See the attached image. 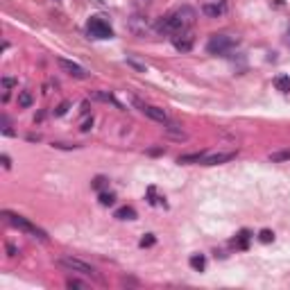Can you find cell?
Segmentation results:
<instances>
[{"label":"cell","instance_id":"obj_1","mask_svg":"<svg viewBox=\"0 0 290 290\" xmlns=\"http://www.w3.org/2000/svg\"><path fill=\"white\" fill-rule=\"evenodd\" d=\"M195 18H197V14H195L193 7H188V5H184L182 9H177V12L168 14L163 20H159V25H157V30L163 34H177V32H184V30H191Z\"/></svg>","mask_w":290,"mask_h":290},{"label":"cell","instance_id":"obj_2","mask_svg":"<svg viewBox=\"0 0 290 290\" xmlns=\"http://www.w3.org/2000/svg\"><path fill=\"white\" fill-rule=\"evenodd\" d=\"M3 218L7 220L12 227H16V229L20 231H25V234H30V236H34V238H39V240H48V234H46L41 227H36L34 222H30L28 218H23V215H16V213H12V211H3Z\"/></svg>","mask_w":290,"mask_h":290},{"label":"cell","instance_id":"obj_3","mask_svg":"<svg viewBox=\"0 0 290 290\" xmlns=\"http://www.w3.org/2000/svg\"><path fill=\"white\" fill-rule=\"evenodd\" d=\"M57 265H61L68 272L84 274V277H98L96 267L88 265V263H84L82 258H75V256H59V258H57Z\"/></svg>","mask_w":290,"mask_h":290},{"label":"cell","instance_id":"obj_4","mask_svg":"<svg viewBox=\"0 0 290 290\" xmlns=\"http://www.w3.org/2000/svg\"><path fill=\"white\" fill-rule=\"evenodd\" d=\"M236 41L238 39H234V36H229V34H215V36H211L207 50L211 52V55H225V52H229L231 48H234Z\"/></svg>","mask_w":290,"mask_h":290},{"label":"cell","instance_id":"obj_5","mask_svg":"<svg viewBox=\"0 0 290 290\" xmlns=\"http://www.w3.org/2000/svg\"><path fill=\"white\" fill-rule=\"evenodd\" d=\"M86 30H88V34L96 36V39H111V36H114L111 25H109L102 16H91V18H88Z\"/></svg>","mask_w":290,"mask_h":290},{"label":"cell","instance_id":"obj_6","mask_svg":"<svg viewBox=\"0 0 290 290\" xmlns=\"http://www.w3.org/2000/svg\"><path fill=\"white\" fill-rule=\"evenodd\" d=\"M193 43H195V34L191 30H184V32L172 34V46H175L179 52H191Z\"/></svg>","mask_w":290,"mask_h":290},{"label":"cell","instance_id":"obj_7","mask_svg":"<svg viewBox=\"0 0 290 290\" xmlns=\"http://www.w3.org/2000/svg\"><path fill=\"white\" fill-rule=\"evenodd\" d=\"M141 107V111H143L147 118H152V120H157V123H161V125H166V123H170V120H168V114L163 111L161 107H154V104H143L141 102L139 104Z\"/></svg>","mask_w":290,"mask_h":290},{"label":"cell","instance_id":"obj_8","mask_svg":"<svg viewBox=\"0 0 290 290\" xmlns=\"http://www.w3.org/2000/svg\"><path fill=\"white\" fill-rule=\"evenodd\" d=\"M225 12H227V5L222 0H207V3L202 5V14H207L209 18H218V16H222Z\"/></svg>","mask_w":290,"mask_h":290},{"label":"cell","instance_id":"obj_9","mask_svg":"<svg viewBox=\"0 0 290 290\" xmlns=\"http://www.w3.org/2000/svg\"><path fill=\"white\" fill-rule=\"evenodd\" d=\"M59 66L61 71H66L71 77H75V80H86L88 77V71H84L80 64H75V61H68V59H59Z\"/></svg>","mask_w":290,"mask_h":290},{"label":"cell","instance_id":"obj_10","mask_svg":"<svg viewBox=\"0 0 290 290\" xmlns=\"http://www.w3.org/2000/svg\"><path fill=\"white\" fill-rule=\"evenodd\" d=\"M236 159V152H220V154H209L202 159V166H218V163H227Z\"/></svg>","mask_w":290,"mask_h":290},{"label":"cell","instance_id":"obj_11","mask_svg":"<svg viewBox=\"0 0 290 290\" xmlns=\"http://www.w3.org/2000/svg\"><path fill=\"white\" fill-rule=\"evenodd\" d=\"M166 136H170V139H175V141H186L188 139L186 131L175 123H166Z\"/></svg>","mask_w":290,"mask_h":290},{"label":"cell","instance_id":"obj_12","mask_svg":"<svg viewBox=\"0 0 290 290\" xmlns=\"http://www.w3.org/2000/svg\"><path fill=\"white\" fill-rule=\"evenodd\" d=\"M93 98L96 100H102V102H111V104H116V107L118 109H123V104L118 102V100H116L111 93H104V91H93Z\"/></svg>","mask_w":290,"mask_h":290},{"label":"cell","instance_id":"obj_13","mask_svg":"<svg viewBox=\"0 0 290 290\" xmlns=\"http://www.w3.org/2000/svg\"><path fill=\"white\" fill-rule=\"evenodd\" d=\"M116 218L118 220H136V211L131 207H120L116 211Z\"/></svg>","mask_w":290,"mask_h":290},{"label":"cell","instance_id":"obj_14","mask_svg":"<svg viewBox=\"0 0 290 290\" xmlns=\"http://www.w3.org/2000/svg\"><path fill=\"white\" fill-rule=\"evenodd\" d=\"M202 159H204L202 152H193V154H182L177 163H202Z\"/></svg>","mask_w":290,"mask_h":290},{"label":"cell","instance_id":"obj_15","mask_svg":"<svg viewBox=\"0 0 290 290\" xmlns=\"http://www.w3.org/2000/svg\"><path fill=\"white\" fill-rule=\"evenodd\" d=\"M191 267L197 272H202L204 267H207V258H204V254H193L191 256Z\"/></svg>","mask_w":290,"mask_h":290},{"label":"cell","instance_id":"obj_16","mask_svg":"<svg viewBox=\"0 0 290 290\" xmlns=\"http://www.w3.org/2000/svg\"><path fill=\"white\" fill-rule=\"evenodd\" d=\"M32 102H34V98H32V93H30V91H20L18 93V107L20 109L32 107Z\"/></svg>","mask_w":290,"mask_h":290},{"label":"cell","instance_id":"obj_17","mask_svg":"<svg viewBox=\"0 0 290 290\" xmlns=\"http://www.w3.org/2000/svg\"><path fill=\"white\" fill-rule=\"evenodd\" d=\"M274 86H277L281 93H288L290 91V77L288 75H279L277 80H274Z\"/></svg>","mask_w":290,"mask_h":290},{"label":"cell","instance_id":"obj_18","mask_svg":"<svg viewBox=\"0 0 290 290\" xmlns=\"http://www.w3.org/2000/svg\"><path fill=\"white\" fill-rule=\"evenodd\" d=\"M270 161H272V163H283V161H290V150H279V152H272V154H270Z\"/></svg>","mask_w":290,"mask_h":290},{"label":"cell","instance_id":"obj_19","mask_svg":"<svg viewBox=\"0 0 290 290\" xmlns=\"http://www.w3.org/2000/svg\"><path fill=\"white\" fill-rule=\"evenodd\" d=\"M114 202H116V195L114 193H107V191L100 193V204H102V207H111Z\"/></svg>","mask_w":290,"mask_h":290},{"label":"cell","instance_id":"obj_20","mask_svg":"<svg viewBox=\"0 0 290 290\" xmlns=\"http://www.w3.org/2000/svg\"><path fill=\"white\" fill-rule=\"evenodd\" d=\"M247 240H250V231H247V229H242L240 234H238V238H236V245L245 250V247H247Z\"/></svg>","mask_w":290,"mask_h":290},{"label":"cell","instance_id":"obj_21","mask_svg":"<svg viewBox=\"0 0 290 290\" xmlns=\"http://www.w3.org/2000/svg\"><path fill=\"white\" fill-rule=\"evenodd\" d=\"M91 186L96 188V191H100V193H102L104 188L109 186V182H107V179H104V177H96V179H93V184H91Z\"/></svg>","mask_w":290,"mask_h":290},{"label":"cell","instance_id":"obj_22","mask_svg":"<svg viewBox=\"0 0 290 290\" xmlns=\"http://www.w3.org/2000/svg\"><path fill=\"white\" fill-rule=\"evenodd\" d=\"M258 240H261V242H272L274 240V234H272L270 229H263L261 234H258Z\"/></svg>","mask_w":290,"mask_h":290},{"label":"cell","instance_id":"obj_23","mask_svg":"<svg viewBox=\"0 0 290 290\" xmlns=\"http://www.w3.org/2000/svg\"><path fill=\"white\" fill-rule=\"evenodd\" d=\"M139 245L141 247H152V245H154V234H145L143 238H141Z\"/></svg>","mask_w":290,"mask_h":290},{"label":"cell","instance_id":"obj_24","mask_svg":"<svg viewBox=\"0 0 290 290\" xmlns=\"http://www.w3.org/2000/svg\"><path fill=\"white\" fill-rule=\"evenodd\" d=\"M93 127V116H86V118L82 120V125H80V131H88Z\"/></svg>","mask_w":290,"mask_h":290},{"label":"cell","instance_id":"obj_25","mask_svg":"<svg viewBox=\"0 0 290 290\" xmlns=\"http://www.w3.org/2000/svg\"><path fill=\"white\" fill-rule=\"evenodd\" d=\"M68 109H71V102H61L59 107L55 109V116H64V114L68 111Z\"/></svg>","mask_w":290,"mask_h":290},{"label":"cell","instance_id":"obj_26","mask_svg":"<svg viewBox=\"0 0 290 290\" xmlns=\"http://www.w3.org/2000/svg\"><path fill=\"white\" fill-rule=\"evenodd\" d=\"M66 286H68V288H86V283L77 281V279H68V281H66Z\"/></svg>","mask_w":290,"mask_h":290},{"label":"cell","instance_id":"obj_27","mask_svg":"<svg viewBox=\"0 0 290 290\" xmlns=\"http://www.w3.org/2000/svg\"><path fill=\"white\" fill-rule=\"evenodd\" d=\"M52 147H57V150H75V147H80V145H68V143H52Z\"/></svg>","mask_w":290,"mask_h":290},{"label":"cell","instance_id":"obj_28","mask_svg":"<svg viewBox=\"0 0 290 290\" xmlns=\"http://www.w3.org/2000/svg\"><path fill=\"white\" fill-rule=\"evenodd\" d=\"M0 161H3V168H5V170H9V168H12V159H9L7 154L0 157Z\"/></svg>","mask_w":290,"mask_h":290},{"label":"cell","instance_id":"obj_29","mask_svg":"<svg viewBox=\"0 0 290 290\" xmlns=\"http://www.w3.org/2000/svg\"><path fill=\"white\" fill-rule=\"evenodd\" d=\"M127 64H131V66H134V68H139L141 73H145V64H139V61H136V59H131V57H129V59H127Z\"/></svg>","mask_w":290,"mask_h":290},{"label":"cell","instance_id":"obj_30","mask_svg":"<svg viewBox=\"0 0 290 290\" xmlns=\"http://www.w3.org/2000/svg\"><path fill=\"white\" fill-rule=\"evenodd\" d=\"M14 84H16V80H12V77H3V86H5V88L14 86Z\"/></svg>","mask_w":290,"mask_h":290},{"label":"cell","instance_id":"obj_31","mask_svg":"<svg viewBox=\"0 0 290 290\" xmlns=\"http://www.w3.org/2000/svg\"><path fill=\"white\" fill-rule=\"evenodd\" d=\"M7 252H9V256H16V254H18L16 247H14V245H7Z\"/></svg>","mask_w":290,"mask_h":290},{"label":"cell","instance_id":"obj_32","mask_svg":"<svg viewBox=\"0 0 290 290\" xmlns=\"http://www.w3.org/2000/svg\"><path fill=\"white\" fill-rule=\"evenodd\" d=\"M288 43H290V30H288Z\"/></svg>","mask_w":290,"mask_h":290}]
</instances>
